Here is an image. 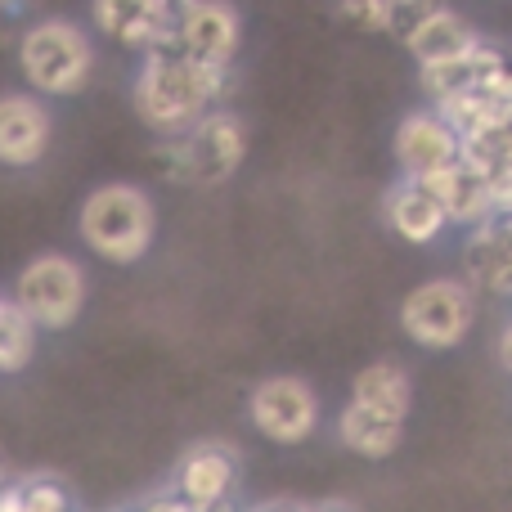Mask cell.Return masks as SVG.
Instances as JSON below:
<instances>
[{
  "mask_svg": "<svg viewBox=\"0 0 512 512\" xmlns=\"http://www.w3.org/2000/svg\"><path fill=\"white\" fill-rule=\"evenodd\" d=\"M230 90V72H212L203 63L185 59L180 50H149L140 54V68L131 81V108L158 140L180 135L216 108Z\"/></svg>",
  "mask_w": 512,
  "mask_h": 512,
  "instance_id": "1",
  "label": "cell"
},
{
  "mask_svg": "<svg viewBox=\"0 0 512 512\" xmlns=\"http://www.w3.org/2000/svg\"><path fill=\"white\" fill-rule=\"evenodd\" d=\"M14 59L32 95L72 99L95 77V36L72 18H36L14 36Z\"/></svg>",
  "mask_w": 512,
  "mask_h": 512,
  "instance_id": "2",
  "label": "cell"
},
{
  "mask_svg": "<svg viewBox=\"0 0 512 512\" xmlns=\"http://www.w3.org/2000/svg\"><path fill=\"white\" fill-rule=\"evenodd\" d=\"M77 234L86 252H95L108 265H135L158 243V207L140 185H99L81 198Z\"/></svg>",
  "mask_w": 512,
  "mask_h": 512,
  "instance_id": "3",
  "label": "cell"
},
{
  "mask_svg": "<svg viewBox=\"0 0 512 512\" xmlns=\"http://www.w3.org/2000/svg\"><path fill=\"white\" fill-rule=\"evenodd\" d=\"M248 162V126L225 104L207 108L189 131L158 140V171L171 185L216 189Z\"/></svg>",
  "mask_w": 512,
  "mask_h": 512,
  "instance_id": "4",
  "label": "cell"
},
{
  "mask_svg": "<svg viewBox=\"0 0 512 512\" xmlns=\"http://www.w3.org/2000/svg\"><path fill=\"white\" fill-rule=\"evenodd\" d=\"M86 297L90 279L81 261H72L68 252H36L32 261H23V270L14 274V288H9V301L41 333H68L86 310Z\"/></svg>",
  "mask_w": 512,
  "mask_h": 512,
  "instance_id": "5",
  "label": "cell"
},
{
  "mask_svg": "<svg viewBox=\"0 0 512 512\" xmlns=\"http://www.w3.org/2000/svg\"><path fill=\"white\" fill-rule=\"evenodd\" d=\"M472 324H477V292L459 274L423 279L400 301V328L423 351H454L468 342Z\"/></svg>",
  "mask_w": 512,
  "mask_h": 512,
  "instance_id": "6",
  "label": "cell"
},
{
  "mask_svg": "<svg viewBox=\"0 0 512 512\" xmlns=\"http://www.w3.org/2000/svg\"><path fill=\"white\" fill-rule=\"evenodd\" d=\"M248 418L265 441L301 445L319 432V423H324V405H319V391L310 387L306 378L274 373V378H261L252 387Z\"/></svg>",
  "mask_w": 512,
  "mask_h": 512,
  "instance_id": "7",
  "label": "cell"
},
{
  "mask_svg": "<svg viewBox=\"0 0 512 512\" xmlns=\"http://www.w3.org/2000/svg\"><path fill=\"white\" fill-rule=\"evenodd\" d=\"M176 50L212 72H230L243 50V14L234 0H194L180 23Z\"/></svg>",
  "mask_w": 512,
  "mask_h": 512,
  "instance_id": "8",
  "label": "cell"
},
{
  "mask_svg": "<svg viewBox=\"0 0 512 512\" xmlns=\"http://www.w3.org/2000/svg\"><path fill=\"white\" fill-rule=\"evenodd\" d=\"M54 144V113L50 99L32 90H5L0 95V167L27 171L50 153Z\"/></svg>",
  "mask_w": 512,
  "mask_h": 512,
  "instance_id": "9",
  "label": "cell"
},
{
  "mask_svg": "<svg viewBox=\"0 0 512 512\" xmlns=\"http://www.w3.org/2000/svg\"><path fill=\"white\" fill-rule=\"evenodd\" d=\"M391 158L405 180H423L459 158V135L436 108H414L400 117L396 135H391Z\"/></svg>",
  "mask_w": 512,
  "mask_h": 512,
  "instance_id": "10",
  "label": "cell"
},
{
  "mask_svg": "<svg viewBox=\"0 0 512 512\" xmlns=\"http://www.w3.org/2000/svg\"><path fill=\"white\" fill-rule=\"evenodd\" d=\"M234 486H239V459L225 445H194L185 459L176 463V486L171 495L189 512H221L230 504Z\"/></svg>",
  "mask_w": 512,
  "mask_h": 512,
  "instance_id": "11",
  "label": "cell"
},
{
  "mask_svg": "<svg viewBox=\"0 0 512 512\" xmlns=\"http://www.w3.org/2000/svg\"><path fill=\"white\" fill-rule=\"evenodd\" d=\"M463 283L477 297L504 301L512 297V234L508 216H490V221L472 225L468 243H463Z\"/></svg>",
  "mask_w": 512,
  "mask_h": 512,
  "instance_id": "12",
  "label": "cell"
},
{
  "mask_svg": "<svg viewBox=\"0 0 512 512\" xmlns=\"http://www.w3.org/2000/svg\"><path fill=\"white\" fill-rule=\"evenodd\" d=\"M499 72H508V59L504 50H499L495 41H486L481 36L472 50L454 54V59H441V63H427V68H418V86H423L427 104H445V99L463 95V90L481 86V81L499 77Z\"/></svg>",
  "mask_w": 512,
  "mask_h": 512,
  "instance_id": "13",
  "label": "cell"
},
{
  "mask_svg": "<svg viewBox=\"0 0 512 512\" xmlns=\"http://www.w3.org/2000/svg\"><path fill=\"white\" fill-rule=\"evenodd\" d=\"M382 221H387V230L396 234L400 243H409V248H432V243H441L445 230H450L445 212L436 207V198L427 194L418 180H405V176L382 194Z\"/></svg>",
  "mask_w": 512,
  "mask_h": 512,
  "instance_id": "14",
  "label": "cell"
},
{
  "mask_svg": "<svg viewBox=\"0 0 512 512\" xmlns=\"http://www.w3.org/2000/svg\"><path fill=\"white\" fill-rule=\"evenodd\" d=\"M418 185L427 189V194L436 198V207L445 212V225H463V230H472V225L490 221L495 212V203H490V185L477 176L472 167H463L459 158L450 162V167L432 171V176H423Z\"/></svg>",
  "mask_w": 512,
  "mask_h": 512,
  "instance_id": "15",
  "label": "cell"
},
{
  "mask_svg": "<svg viewBox=\"0 0 512 512\" xmlns=\"http://www.w3.org/2000/svg\"><path fill=\"white\" fill-rule=\"evenodd\" d=\"M436 113L454 126V135L504 131V126H512V72H499V77H490V81H481V86L463 90V95L445 99V104H436Z\"/></svg>",
  "mask_w": 512,
  "mask_h": 512,
  "instance_id": "16",
  "label": "cell"
},
{
  "mask_svg": "<svg viewBox=\"0 0 512 512\" xmlns=\"http://www.w3.org/2000/svg\"><path fill=\"white\" fill-rule=\"evenodd\" d=\"M90 27L122 50L149 54L158 32V0H90Z\"/></svg>",
  "mask_w": 512,
  "mask_h": 512,
  "instance_id": "17",
  "label": "cell"
},
{
  "mask_svg": "<svg viewBox=\"0 0 512 512\" xmlns=\"http://www.w3.org/2000/svg\"><path fill=\"white\" fill-rule=\"evenodd\" d=\"M351 400L364 409H373V414H382V418L405 423L409 409H414V378H409L405 364L378 360L351 378Z\"/></svg>",
  "mask_w": 512,
  "mask_h": 512,
  "instance_id": "18",
  "label": "cell"
},
{
  "mask_svg": "<svg viewBox=\"0 0 512 512\" xmlns=\"http://www.w3.org/2000/svg\"><path fill=\"white\" fill-rule=\"evenodd\" d=\"M477 41H481L477 23L463 18L459 9L441 5L432 18H423V23L414 27V36L405 41V50H409V59H414L418 68H427V63H441V59H454V54L472 50Z\"/></svg>",
  "mask_w": 512,
  "mask_h": 512,
  "instance_id": "19",
  "label": "cell"
},
{
  "mask_svg": "<svg viewBox=\"0 0 512 512\" xmlns=\"http://www.w3.org/2000/svg\"><path fill=\"white\" fill-rule=\"evenodd\" d=\"M337 441L351 454H360V459H391V454L400 450V441H405V423L382 418V414H373V409L346 400V405L337 409Z\"/></svg>",
  "mask_w": 512,
  "mask_h": 512,
  "instance_id": "20",
  "label": "cell"
},
{
  "mask_svg": "<svg viewBox=\"0 0 512 512\" xmlns=\"http://www.w3.org/2000/svg\"><path fill=\"white\" fill-rule=\"evenodd\" d=\"M36 346H41V328L9 297H0V373H23L36 360Z\"/></svg>",
  "mask_w": 512,
  "mask_h": 512,
  "instance_id": "21",
  "label": "cell"
},
{
  "mask_svg": "<svg viewBox=\"0 0 512 512\" xmlns=\"http://www.w3.org/2000/svg\"><path fill=\"white\" fill-rule=\"evenodd\" d=\"M441 5L445 0H382V32L405 45L409 36H414V27L423 23V18H432Z\"/></svg>",
  "mask_w": 512,
  "mask_h": 512,
  "instance_id": "22",
  "label": "cell"
},
{
  "mask_svg": "<svg viewBox=\"0 0 512 512\" xmlns=\"http://www.w3.org/2000/svg\"><path fill=\"white\" fill-rule=\"evenodd\" d=\"M18 499H23V512H72L68 486H59L54 477H27V481H18Z\"/></svg>",
  "mask_w": 512,
  "mask_h": 512,
  "instance_id": "23",
  "label": "cell"
},
{
  "mask_svg": "<svg viewBox=\"0 0 512 512\" xmlns=\"http://www.w3.org/2000/svg\"><path fill=\"white\" fill-rule=\"evenodd\" d=\"M337 18L355 32H382V0H337Z\"/></svg>",
  "mask_w": 512,
  "mask_h": 512,
  "instance_id": "24",
  "label": "cell"
},
{
  "mask_svg": "<svg viewBox=\"0 0 512 512\" xmlns=\"http://www.w3.org/2000/svg\"><path fill=\"white\" fill-rule=\"evenodd\" d=\"M140 512H189V508L180 504L176 495H162V499H153V504H144Z\"/></svg>",
  "mask_w": 512,
  "mask_h": 512,
  "instance_id": "25",
  "label": "cell"
},
{
  "mask_svg": "<svg viewBox=\"0 0 512 512\" xmlns=\"http://www.w3.org/2000/svg\"><path fill=\"white\" fill-rule=\"evenodd\" d=\"M14 41V9L0 0V45H9Z\"/></svg>",
  "mask_w": 512,
  "mask_h": 512,
  "instance_id": "26",
  "label": "cell"
},
{
  "mask_svg": "<svg viewBox=\"0 0 512 512\" xmlns=\"http://www.w3.org/2000/svg\"><path fill=\"white\" fill-rule=\"evenodd\" d=\"M499 364H504V369H512V328H504V333H499Z\"/></svg>",
  "mask_w": 512,
  "mask_h": 512,
  "instance_id": "27",
  "label": "cell"
},
{
  "mask_svg": "<svg viewBox=\"0 0 512 512\" xmlns=\"http://www.w3.org/2000/svg\"><path fill=\"white\" fill-rule=\"evenodd\" d=\"M256 512H301V508H288V504H265V508H256Z\"/></svg>",
  "mask_w": 512,
  "mask_h": 512,
  "instance_id": "28",
  "label": "cell"
},
{
  "mask_svg": "<svg viewBox=\"0 0 512 512\" xmlns=\"http://www.w3.org/2000/svg\"><path fill=\"white\" fill-rule=\"evenodd\" d=\"M306 512H351V508H342V504H319V508H306Z\"/></svg>",
  "mask_w": 512,
  "mask_h": 512,
  "instance_id": "29",
  "label": "cell"
},
{
  "mask_svg": "<svg viewBox=\"0 0 512 512\" xmlns=\"http://www.w3.org/2000/svg\"><path fill=\"white\" fill-rule=\"evenodd\" d=\"M5 481H9V477H5V468H0V486H5Z\"/></svg>",
  "mask_w": 512,
  "mask_h": 512,
  "instance_id": "30",
  "label": "cell"
},
{
  "mask_svg": "<svg viewBox=\"0 0 512 512\" xmlns=\"http://www.w3.org/2000/svg\"><path fill=\"white\" fill-rule=\"evenodd\" d=\"M221 512H230V508H221Z\"/></svg>",
  "mask_w": 512,
  "mask_h": 512,
  "instance_id": "31",
  "label": "cell"
}]
</instances>
